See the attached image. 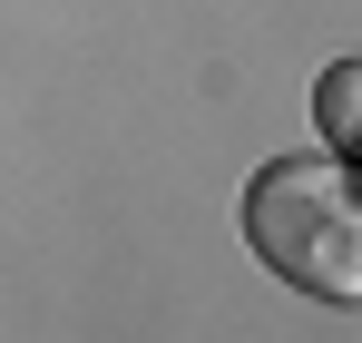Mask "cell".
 <instances>
[{
  "label": "cell",
  "mask_w": 362,
  "mask_h": 343,
  "mask_svg": "<svg viewBox=\"0 0 362 343\" xmlns=\"http://www.w3.org/2000/svg\"><path fill=\"white\" fill-rule=\"evenodd\" d=\"M313 128H323V157L353 167V128H362V59H333L313 79Z\"/></svg>",
  "instance_id": "7a4b0ae2"
},
{
  "label": "cell",
  "mask_w": 362,
  "mask_h": 343,
  "mask_svg": "<svg viewBox=\"0 0 362 343\" xmlns=\"http://www.w3.org/2000/svg\"><path fill=\"white\" fill-rule=\"evenodd\" d=\"M245 245L264 275H284L313 304L362 294V206L343 157H264L245 176Z\"/></svg>",
  "instance_id": "6da1fadb"
}]
</instances>
